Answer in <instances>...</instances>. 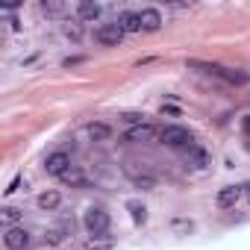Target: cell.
<instances>
[{
  "instance_id": "obj_1",
  "label": "cell",
  "mask_w": 250,
  "mask_h": 250,
  "mask_svg": "<svg viewBox=\"0 0 250 250\" xmlns=\"http://www.w3.org/2000/svg\"><path fill=\"white\" fill-rule=\"evenodd\" d=\"M83 224H85V229H88L94 238H103V235L109 232V212H106L103 206H91V209H85Z\"/></svg>"
},
{
  "instance_id": "obj_2",
  "label": "cell",
  "mask_w": 250,
  "mask_h": 250,
  "mask_svg": "<svg viewBox=\"0 0 250 250\" xmlns=\"http://www.w3.org/2000/svg\"><path fill=\"white\" fill-rule=\"evenodd\" d=\"M94 39H97V44H103V47H118V44L124 42V30L118 27V21H115V24H103V27H97Z\"/></svg>"
},
{
  "instance_id": "obj_3",
  "label": "cell",
  "mask_w": 250,
  "mask_h": 250,
  "mask_svg": "<svg viewBox=\"0 0 250 250\" xmlns=\"http://www.w3.org/2000/svg\"><path fill=\"white\" fill-rule=\"evenodd\" d=\"M159 136H162V142L168 147H188L191 145V133L186 127H165Z\"/></svg>"
},
{
  "instance_id": "obj_4",
  "label": "cell",
  "mask_w": 250,
  "mask_h": 250,
  "mask_svg": "<svg viewBox=\"0 0 250 250\" xmlns=\"http://www.w3.org/2000/svg\"><path fill=\"white\" fill-rule=\"evenodd\" d=\"M3 244L9 250H24V247H30V232L24 227H12V229L3 232Z\"/></svg>"
},
{
  "instance_id": "obj_5",
  "label": "cell",
  "mask_w": 250,
  "mask_h": 250,
  "mask_svg": "<svg viewBox=\"0 0 250 250\" xmlns=\"http://www.w3.org/2000/svg\"><path fill=\"white\" fill-rule=\"evenodd\" d=\"M68 168H71V159H68V153H50V156L44 159V171H47L50 177H62Z\"/></svg>"
},
{
  "instance_id": "obj_6",
  "label": "cell",
  "mask_w": 250,
  "mask_h": 250,
  "mask_svg": "<svg viewBox=\"0 0 250 250\" xmlns=\"http://www.w3.org/2000/svg\"><path fill=\"white\" fill-rule=\"evenodd\" d=\"M186 165L203 171V168L209 165V153H206L203 147H197V145H188V147H186Z\"/></svg>"
},
{
  "instance_id": "obj_7",
  "label": "cell",
  "mask_w": 250,
  "mask_h": 250,
  "mask_svg": "<svg viewBox=\"0 0 250 250\" xmlns=\"http://www.w3.org/2000/svg\"><path fill=\"white\" fill-rule=\"evenodd\" d=\"M153 136H156V130L150 127V124H139V127H130L127 133H124L127 142H150Z\"/></svg>"
},
{
  "instance_id": "obj_8",
  "label": "cell",
  "mask_w": 250,
  "mask_h": 250,
  "mask_svg": "<svg viewBox=\"0 0 250 250\" xmlns=\"http://www.w3.org/2000/svg\"><path fill=\"white\" fill-rule=\"evenodd\" d=\"M139 18H142V30H147V33H156V30L162 27V15H159V9H142Z\"/></svg>"
},
{
  "instance_id": "obj_9",
  "label": "cell",
  "mask_w": 250,
  "mask_h": 250,
  "mask_svg": "<svg viewBox=\"0 0 250 250\" xmlns=\"http://www.w3.org/2000/svg\"><path fill=\"white\" fill-rule=\"evenodd\" d=\"M238 197H241V186H227V188L218 191V206L221 209H229V206L238 203Z\"/></svg>"
},
{
  "instance_id": "obj_10",
  "label": "cell",
  "mask_w": 250,
  "mask_h": 250,
  "mask_svg": "<svg viewBox=\"0 0 250 250\" xmlns=\"http://www.w3.org/2000/svg\"><path fill=\"white\" fill-rule=\"evenodd\" d=\"M118 27H121L124 33H139V30H142V18H139V12H124V15L118 18Z\"/></svg>"
},
{
  "instance_id": "obj_11",
  "label": "cell",
  "mask_w": 250,
  "mask_h": 250,
  "mask_svg": "<svg viewBox=\"0 0 250 250\" xmlns=\"http://www.w3.org/2000/svg\"><path fill=\"white\" fill-rule=\"evenodd\" d=\"M36 203H39V209H44V212H53V209H59L62 197H59V191H42Z\"/></svg>"
},
{
  "instance_id": "obj_12",
  "label": "cell",
  "mask_w": 250,
  "mask_h": 250,
  "mask_svg": "<svg viewBox=\"0 0 250 250\" xmlns=\"http://www.w3.org/2000/svg\"><path fill=\"white\" fill-rule=\"evenodd\" d=\"M77 15H80V21H97L100 18V6L91 3V0H83V3L77 6Z\"/></svg>"
},
{
  "instance_id": "obj_13",
  "label": "cell",
  "mask_w": 250,
  "mask_h": 250,
  "mask_svg": "<svg viewBox=\"0 0 250 250\" xmlns=\"http://www.w3.org/2000/svg\"><path fill=\"white\" fill-rule=\"evenodd\" d=\"M218 80H224V83H232V85H244L250 77L244 74V71H232V68H221V74H218Z\"/></svg>"
},
{
  "instance_id": "obj_14",
  "label": "cell",
  "mask_w": 250,
  "mask_h": 250,
  "mask_svg": "<svg viewBox=\"0 0 250 250\" xmlns=\"http://www.w3.org/2000/svg\"><path fill=\"white\" fill-rule=\"evenodd\" d=\"M112 136V127L109 124H88V139L91 142H106Z\"/></svg>"
},
{
  "instance_id": "obj_15",
  "label": "cell",
  "mask_w": 250,
  "mask_h": 250,
  "mask_svg": "<svg viewBox=\"0 0 250 250\" xmlns=\"http://www.w3.org/2000/svg\"><path fill=\"white\" fill-rule=\"evenodd\" d=\"M0 221H3V227H6V229L18 227V221H21V209H15V206H6L3 212H0Z\"/></svg>"
},
{
  "instance_id": "obj_16",
  "label": "cell",
  "mask_w": 250,
  "mask_h": 250,
  "mask_svg": "<svg viewBox=\"0 0 250 250\" xmlns=\"http://www.w3.org/2000/svg\"><path fill=\"white\" fill-rule=\"evenodd\" d=\"M127 209L133 212V221H136V224H145V221H147V209H145V203L130 200V203H127Z\"/></svg>"
},
{
  "instance_id": "obj_17",
  "label": "cell",
  "mask_w": 250,
  "mask_h": 250,
  "mask_svg": "<svg viewBox=\"0 0 250 250\" xmlns=\"http://www.w3.org/2000/svg\"><path fill=\"white\" fill-rule=\"evenodd\" d=\"M59 180H62V183H71V186H83V183H85L83 171H77V168H68V171H65Z\"/></svg>"
},
{
  "instance_id": "obj_18",
  "label": "cell",
  "mask_w": 250,
  "mask_h": 250,
  "mask_svg": "<svg viewBox=\"0 0 250 250\" xmlns=\"http://www.w3.org/2000/svg\"><path fill=\"white\" fill-rule=\"evenodd\" d=\"M62 238H65L62 229H47V232H44V241H47V244H62Z\"/></svg>"
},
{
  "instance_id": "obj_19",
  "label": "cell",
  "mask_w": 250,
  "mask_h": 250,
  "mask_svg": "<svg viewBox=\"0 0 250 250\" xmlns=\"http://www.w3.org/2000/svg\"><path fill=\"white\" fill-rule=\"evenodd\" d=\"M42 9H44L47 15H59V12H62L65 6H62V3H56V0H50V3H47V0H44V3H42Z\"/></svg>"
},
{
  "instance_id": "obj_20",
  "label": "cell",
  "mask_w": 250,
  "mask_h": 250,
  "mask_svg": "<svg viewBox=\"0 0 250 250\" xmlns=\"http://www.w3.org/2000/svg\"><path fill=\"white\" fill-rule=\"evenodd\" d=\"M65 36L74 39V42H80V27L77 24H65Z\"/></svg>"
},
{
  "instance_id": "obj_21",
  "label": "cell",
  "mask_w": 250,
  "mask_h": 250,
  "mask_svg": "<svg viewBox=\"0 0 250 250\" xmlns=\"http://www.w3.org/2000/svg\"><path fill=\"white\" fill-rule=\"evenodd\" d=\"M18 186H21V177H15V180L9 183V188H6V194H15V191H18Z\"/></svg>"
},
{
  "instance_id": "obj_22",
  "label": "cell",
  "mask_w": 250,
  "mask_h": 250,
  "mask_svg": "<svg viewBox=\"0 0 250 250\" xmlns=\"http://www.w3.org/2000/svg\"><path fill=\"white\" fill-rule=\"evenodd\" d=\"M244 133H250V115L244 118Z\"/></svg>"
}]
</instances>
